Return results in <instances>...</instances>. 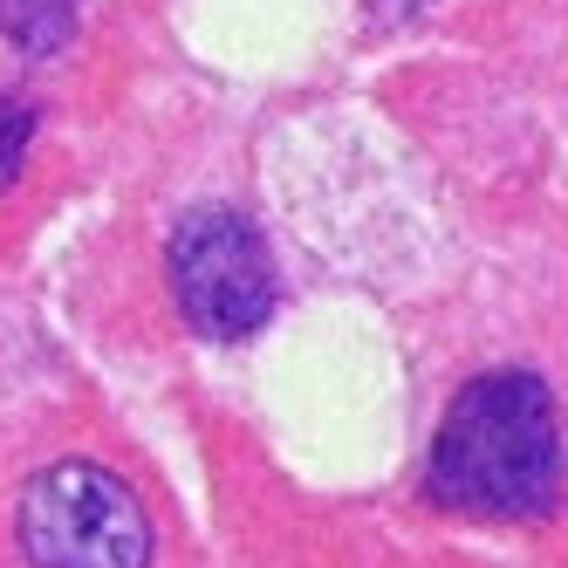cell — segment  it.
<instances>
[{
  "label": "cell",
  "instance_id": "obj_1",
  "mask_svg": "<svg viewBox=\"0 0 568 568\" xmlns=\"http://www.w3.org/2000/svg\"><path fill=\"white\" fill-rule=\"evenodd\" d=\"M425 494L459 514L535 520L561 494V418L535 371L473 377L432 432Z\"/></svg>",
  "mask_w": 568,
  "mask_h": 568
},
{
  "label": "cell",
  "instance_id": "obj_2",
  "mask_svg": "<svg viewBox=\"0 0 568 568\" xmlns=\"http://www.w3.org/2000/svg\"><path fill=\"white\" fill-rule=\"evenodd\" d=\"M14 541L34 568H151L144 500L97 459L34 473L14 500Z\"/></svg>",
  "mask_w": 568,
  "mask_h": 568
},
{
  "label": "cell",
  "instance_id": "obj_3",
  "mask_svg": "<svg viewBox=\"0 0 568 568\" xmlns=\"http://www.w3.org/2000/svg\"><path fill=\"white\" fill-rule=\"evenodd\" d=\"M165 274L179 315L213 343H240L274 315V254L240 206H192L172 226Z\"/></svg>",
  "mask_w": 568,
  "mask_h": 568
},
{
  "label": "cell",
  "instance_id": "obj_4",
  "mask_svg": "<svg viewBox=\"0 0 568 568\" xmlns=\"http://www.w3.org/2000/svg\"><path fill=\"white\" fill-rule=\"evenodd\" d=\"M75 14H83V0H0V42L49 62L69 49L75 34Z\"/></svg>",
  "mask_w": 568,
  "mask_h": 568
},
{
  "label": "cell",
  "instance_id": "obj_5",
  "mask_svg": "<svg viewBox=\"0 0 568 568\" xmlns=\"http://www.w3.org/2000/svg\"><path fill=\"white\" fill-rule=\"evenodd\" d=\"M28 144H34V103L14 97V90H0V185H14V179H21Z\"/></svg>",
  "mask_w": 568,
  "mask_h": 568
},
{
  "label": "cell",
  "instance_id": "obj_6",
  "mask_svg": "<svg viewBox=\"0 0 568 568\" xmlns=\"http://www.w3.org/2000/svg\"><path fill=\"white\" fill-rule=\"evenodd\" d=\"M377 8H390V14H404V8H418V0H377Z\"/></svg>",
  "mask_w": 568,
  "mask_h": 568
}]
</instances>
